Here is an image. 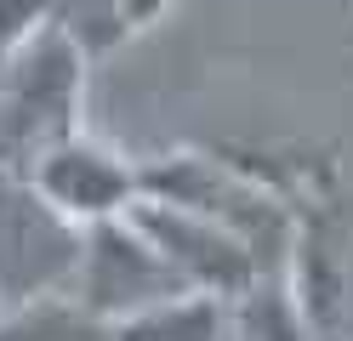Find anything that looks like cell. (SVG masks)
<instances>
[{
    "instance_id": "cell-9",
    "label": "cell",
    "mask_w": 353,
    "mask_h": 341,
    "mask_svg": "<svg viewBox=\"0 0 353 341\" xmlns=\"http://www.w3.org/2000/svg\"><path fill=\"white\" fill-rule=\"evenodd\" d=\"M57 23H63V29H69L92 57L114 52V45L131 34V23H125V0H63Z\"/></svg>"
},
{
    "instance_id": "cell-2",
    "label": "cell",
    "mask_w": 353,
    "mask_h": 341,
    "mask_svg": "<svg viewBox=\"0 0 353 341\" xmlns=\"http://www.w3.org/2000/svg\"><path fill=\"white\" fill-rule=\"evenodd\" d=\"M143 194L176 199L188 211H205L223 227H234L239 239H251V250L262 256V267L285 273L296 245V211L279 188H268L262 176H251L239 159H216L200 148H176L160 159H143Z\"/></svg>"
},
{
    "instance_id": "cell-8",
    "label": "cell",
    "mask_w": 353,
    "mask_h": 341,
    "mask_svg": "<svg viewBox=\"0 0 353 341\" xmlns=\"http://www.w3.org/2000/svg\"><path fill=\"white\" fill-rule=\"evenodd\" d=\"M0 341H108V330L74 307V296H46L29 307H0Z\"/></svg>"
},
{
    "instance_id": "cell-5",
    "label": "cell",
    "mask_w": 353,
    "mask_h": 341,
    "mask_svg": "<svg viewBox=\"0 0 353 341\" xmlns=\"http://www.w3.org/2000/svg\"><path fill=\"white\" fill-rule=\"evenodd\" d=\"M125 216L137 222L154 245H160V256L183 273L194 290L239 296V290H251L262 273H274V267H262V256L251 250V239H239L234 227H223L216 216L188 211V205H176V199L143 194Z\"/></svg>"
},
{
    "instance_id": "cell-10",
    "label": "cell",
    "mask_w": 353,
    "mask_h": 341,
    "mask_svg": "<svg viewBox=\"0 0 353 341\" xmlns=\"http://www.w3.org/2000/svg\"><path fill=\"white\" fill-rule=\"evenodd\" d=\"M63 0H0V63H6L17 45H29L46 23H57Z\"/></svg>"
},
{
    "instance_id": "cell-4",
    "label": "cell",
    "mask_w": 353,
    "mask_h": 341,
    "mask_svg": "<svg viewBox=\"0 0 353 341\" xmlns=\"http://www.w3.org/2000/svg\"><path fill=\"white\" fill-rule=\"evenodd\" d=\"M194 290L183 273H176L160 245L131 216H108V222H92L85 227V256H80V273H74V307L97 324H120V318L143 313V307H160L171 296Z\"/></svg>"
},
{
    "instance_id": "cell-6",
    "label": "cell",
    "mask_w": 353,
    "mask_h": 341,
    "mask_svg": "<svg viewBox=\"0 0 353 341\" xmlns=\"http://www.w3.org/2000/svg\"><path fill=\"white\" fill-rule=\"evenodd\" d=\"M52 205H63L74 222H108L125 216L143 199V159H125L120 148L97 143V136H69L63 148H52L40 165L29 171Z\"/></svg>"
},
{
    "instance_id": "cell-11",
    "label": "cell",
    "mask_w": 353,
    "mask_h": 341,
    "mask_svg": "<svg viewBox=\"0 0 353 341\" xmlns=\"http://www.w3.org/2000/svg\"><path fill=\"white\" fill-rule=\"evenodd\" d=\"M171 6H176V0H125V23H131V34H148Z\"/></svg>"
},
{
    "instance_id": "cell-7",
    "label": "cell",
    "mask_w": 353,
    "mask_h": 341,
    "mask_svg": "<svg viewBox=\"0 0 353 341\" xmlns=\"http://www.w3.org/2000/svg\"><path fill=\"white\" fill-rule=\"evenodd\" d=\"M108 341H228V296L183 290L160 307L108 324Z\"/></svg>"
},
{
    "instance_id": "cell-3",
    "label": "cell",
    "mask_w": 353,
    "mask_h": 341,
    "mask_svg": "<svg viewBox=\"0 0 353 341\" xmlns=\"http://www.w3.org/2000/svg\"><path fill=\"white\" fill-rule=\"evenodd\" d=\"M85 256V222H74L29 171L0 165V307L69 296Z\"/></svg>"
},
{
    "instance_id": "cell-1",
    "label": "cell",
    "mask_w": 353,
    "mask_h": 341,
    "mask_svg": "<svg viewBox=\"0 0 353 341\" xmlns=\"http://www.w3.org/2000/svg\"><path fill=\"white\" fill-rule=\"evenodd\" d=\"M85 68L92 52L46 23L29 45L0 63V165L34 171L52 148L85 131Z\"/></svg>"
}]
</instances>
